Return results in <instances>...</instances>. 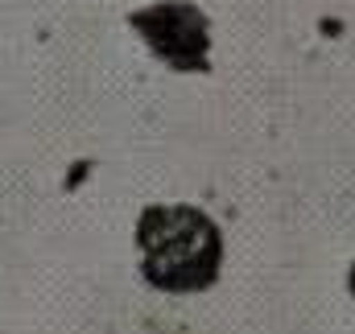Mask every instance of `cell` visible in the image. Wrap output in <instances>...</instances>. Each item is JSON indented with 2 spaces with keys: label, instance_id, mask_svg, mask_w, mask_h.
I'll use <instances>...</instances> for the list:
<instances>
[{
  "label": "cell",
  "instance_id": "1",
  "mask_svg": "<svg viewBox=\"0 0 355 334\" xmlns=\"http://www.w3.org/2000/svg\"><path fill=\"white\" fill-rule=\"evenodd\" d=\"M145 276L162 289H202L219 268V231L194 206H157L141 219Z\"/></svg>",
  "mask_w": 355,
  "mask_h": 334
}]
</instances>
